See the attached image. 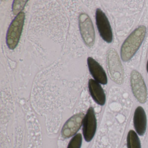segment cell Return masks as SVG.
I'll list each match as a JSON object with an SVG mask.
<instances>
[{
    "label": "cell",
    "instance_id": "cell-8",
    "mask_svg": "<svg viewBox=\"0 0 148 148\" xmlns=\"http://www.w3.org/2000/svg\"><path fill=\"white\" fill-rule=\"evenodd\" d=\"M84 114L82 112L75 114L70 118L64 125L61 131L62 137L69 138L76 135L83 124Z\"/></svg>",
    "mask_w": 148,
    "mask_h": 148
},
{
    "label": "cell",
    "instance_id": "cell-12",
    "mask_svg": "<svg viewBox=\"0 0 148 148\" xmlns=\"http://www.w3.org/2000/svg\"><path fill=\"white\" fill-rule=\"evenodd\" d=\"M127 145L128 148H141L139 138L135 131H129L127 137Z\"/></svg>",
    "mask_w": 148,
    "mask_h": 148
},
{
    "label": "cell",
    "instance_id": "cell-13",
    "mask_svg": "<svg viewBox=\"0 0 148 148\" xmlns=\"http://www.w3.org/2000/svg\"><path fill=\"white\" fill-rule=\"evenodd\" d=\"M82 136L80 133L75 135L69 143L67 148H80L82 145Z\"/></svg>",
    "mask_w": 148,
    "mask_h": 148
},
{
    "label": "cell",
    "instance_id": "cell-1",
    "mask_svg": "<svg viewBox=\"0 0 148 148\" xmlns=\"http://www.w3.org/2000/svg\"><path fill=\"white\" fill-rule=\"evenodd\" d=\"M146 32L145 26H139L125 40L121 49V57L123 61H129L135 55L143 41Z\"/></svg>",
    "mask_w": 148,
    "mask_h": 148
},
{
    "label": "cell",
    "instance_id": "cell-6",
    "mask_svg": "<svg viewBox=\"0 0 148 148\" xmlns=\"http://www.w3.org/2000/svg\"><path fill=\"white\" fill-rule=\"evenodd\" d=\"M96 20L97 27L101 38L107 43H111L112 40L111 27L106 15L99 8L96 11Z\"/></svg>",
    "mask_w": 148,
    "mask_h": 148
},
{
    "label": "cell",
    "instance_id": "cell-11",
    "mask_svg": "<svg viewBox=\"0 0 148 148\" xmlns=\"http://www.w3.org/2000/svg\"><path fill=\"white\" fill-rule=\"evenodd\" d=\"M88 87L93 100L98 104L103 106L106 103V95L99 83L94 79H90L88 83Z\"/></svg>",
    "mask_w": 148,
    "mask_h": 148
},
{
    "label": "cell",
    "instance_id": "cell-7",
    "mask_svg": "<svg viewBox=\"0 0 148 148\" xmlns=\"http://www.w3.org/2000/svg\"><path fill=\"white\" fill-rule=\"evenodd\" d=\"M97 123L94 109L89 108L83 120V133L85 140L90 142L95 136L97 130Z\"/></svg>",
    "mask_w": 148,
    "mask_h": 148
},
{
    "label": "cell",
    "instance_id": "cell-4",
    "mask_svg": "<svg viewBox=\"0 0 148 148\" xmlns=\"http://www.w3.org/2000/svg\"><path fill=\"white\" fill-rule=\"evenodd\" d=\"M79 31L86 45L91 47L94 45L95 33L92 21L86 13H82L79 18Z\"/></svg>",
    "mask_w": 148,
    "mask_h": 148
},
{
    "label": "cell",
    "instance_id": "cell-2",
    "mask_svg": "<svg viewBox=\"0 0 148 148\" xmlns=\"http://www.w3.org/2000/svg\"><path fill=\"white\" fill-rule=\"evenodd\" d=\"M107 63L112 80L118 84H121L124 80L123 68L117 53L113 48H110L107 52Z\"/></svg>",
    "mask_w": 148,
    "mask_h": 148
},
{
    "label": "cell",
    "instance_id": "cell-3",
    "mask_svg": "<svg viewBox=\"0 0 148 148\" xmlns=\"http://www.w3.org/2000/svg\"><path fill=\"white\" fill-rule=\"evenodd\" d=\"M25 14L21 12L12 21L8 31L6 43L9 49L14 50L18 44L23 31Z\"/></svg>",
    "mask_w": 148,
    "mask_h": 148
},
{
    "label": "cell",
    "instance_id": "cell-10",
    "mask_svg": "<svg viewBox=\"0 0 148 148\" xmlns=\"http://www.w3.org/2000/svg\"><path fill=\"white\" fill-rule=\"evenodd\" d=\"M133 124L137 133L139 136H143L146 130L147 118L144 110L141 106H138L135 110Z\"/></svg>",
    "mask_w": 148,
    "mask_h": 148
},
{
    "label": "cell",
    "instance_id": "cell-9",
    "mask_svg": "<svg viewBox=\"0 0 148 148\" xmlns=\"http://www.w3.org/2000/svg\"><path fill=\"white\" fill-rule=\"evenodd\" d=\"M87 64L90 73L95 80L102 84H106L108 81L107 76L101 65L91 57L87 59Z\"/></svg>",
    "mask_w": 148,
    "mask_h": 148
},
{
    "label": "cell",
    "instance_id": "cell-14",
    "mask_svg": "<svg viewBox=\"0 0 148 148\" xmlns=\"http://www.w3.org/2000/svg\"><path fill=\"white\" fill-rule=\"evenodd\" d=\"M146 68H147V71L148 73V62H147V66H146Z\"/></svg>",
    "mask_w": 148,
    "mask_h": 148
},
{
    "label": "cell",
    "instance_id": "cell-5",
    "mask_svg": "<svg viewBox=\"0 0 148 148\" xmlns=\"http://www.w3.org/2000/svg\"><path fill=\"white\" fill-rule=\"evenodd\" d=\"M130 82L135 97L140 103H145L147 98V90L142 75L135 70L132 71L131 73Z\"/></svg>",
    "mask_w": 148,
    "mask_h": 148
}]
</instances>
